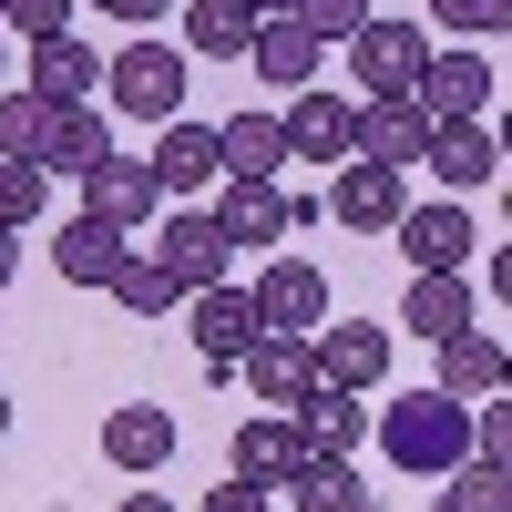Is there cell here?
Listing matches in <instances>:
<instances>
[{"mask_svg": "<svg viewBox=\"0 0 512 512\" xmlns=\"http://www.w3.org/2000/svg\"><path fill=\"white\" fill-rule=\"evenodd\" d=\"M369 441L390 451L400 472L441 482L451 461H472V400H451V390H390V410L369 420Z\"/></svg>", "mask_w": 512, "mask_h": 512, "instance_id": "cell-1", "label": "cell"}, {"mask_svg": "<svg viewBox=\"0 0 512 512\" xmlns=\"http://www.w3.org/2000/svg\"><path fill=\"white\" fill-rule=\"evenodd\" d=\"M103 93H113L123 123H175V113H185V52H175V41H154V31H134V41L103 62Z\"/></svg>", "mask_w": 512, "mask_h": 512, "instance_id": "cell-2", "label": "cell"}, {"mask_svg": "<svg viewBox=\"0 0 512 512\" xmlns=\"http://www.w3.org/2000/svg\"><path fill=\"white\" fill-rule=\"evenodd\" d=\"M216 185H226V195L205 205V216H216L226 246H287L297 226L318 216V195H287L277 175H216Z\"/></svg>", "mask_w": 512, "mask_h": 512, "instance_id": "cell-3", "label": "cell"}, {"mask_svg": "<svg viewBox=\"0 0 512 512\" xmlns=\"http://www.w3.org/2000/svg\"><path fill=\"white\" fill-rule=\"evenodd\" d=\"M420 62H431L420 21H390V11H369V21L349 31V82H359L369 103H400L410 82H420Z\"/></svg>", "mask_w": 512, "mask_h": 512, "instance_id": "cell-4", "label": "cell"}, {"mask_svg": "<svg viewBox=\"0 0 512 512\" xmlns=\"http://www.w3.org/2000/svg\"><path fill=\"white\" fill-rule=\"evenodd\" d=\"M492 93H502V72L482 62V41H461V52H431V62H420V82H410V103L431 113V123H482V113H492Z\"/></svg>", "mask_w": 512, "mask_h": 512, "instance_id": "cell-5", "label": "cell"}, {"mask_svg": "<svg viewBox=\"0 0 512 512\" xmlns=\"http://www.w3.org/2000/svg\"><path fill=\"white\" fill-rule=\"evenodd\" d=\"M390 338L400 328H379V318H318V338H308V359H318V379L328 390H379L390 379Z\"/></svg>", "mask_w": 512, "mask_h": 512, "instance_id": "cell-6", "label": "cell"}, {"mask_svg": "<svg viewBox=\"0 0 512 512\" xmlns=\"http://www.w3.org/2000/svg\"><path fill=\"white\" fill-rule=\"evenodd\" d=\"M277 134H287V164H349L359 154V103L328 93V82H308V93L277 113Z\"/></svg>", "mask_w": 512, "mask_h": 512, "instance_id": "cell-7", "label": "cell"}, {"mask_svg": "<svg viewBox=\"0 0 512 512\" xmlns=\"http://www.w3.org/2000/svg\"><path fill=\"white\" fill-rule=\"evenodd\" d=\"M185 328H195V359L216 369V379L256 349V338H267V328H256V297L226 287V277H216V287H185Z\"/></svg>", "mask_w": 512, "mask_h": 512, "instance_id": "cell-8", "label": "cell"}, {"mask_svg": "<svg viewBox=\"0 0 512 512\" xmlns=\"http://www.w3.org/2000/svg\"><path fill=\"white\" fill-rule=\"evenodd\" d=\"M246 297H256V328L267 338H318V318H328V277L308 267V256H267V277H256Z\"/></svg>", "mask_w": 512, "mask_h": 512, "instance_id": "cell-9", "label": "cell"}, {"mask_svg": "<svg viewBox=\"0 0 512 512\" xmlns=\"http://www.w3.org/2000/svg\"><path fill=\"white\" fill-rule=\"evenodd\" d=\"M82 216H103V226H123V236H144V226L164 216L154 164H134V154H103L93 175H82Z\"/></svg>", "mask_w": 512, "mask_h": 512, "instance_id": "cell-10", "label": "cell"}, {"mask_svg": "<svg viewBox=\"0 0 512 512\" xmlns=\"http://www.w3.org/2000/svg\"><path fill=\"white\" fill-rule=\"evenodd\" d=\"M400 205H410V175H390V164H359V154L338 164V185H328V216L359 226V236H390Z\"/></svg>", "mask_w": 512, "mask_h": 512, "instance_id": "cell-11", "label": "cell"}, {"mask_svg": "<svg viewBox=\"0 0 512 512\" xmlns=\"http://www.w3.org/2000/svg\"><path fill=\"white\" fill-rule=\"evenodd\" d=\"M431 349H441V379H431V390H451V400H492L502 390V379H512V349H502V328H451V338H431Z\"/></svg>", "mask_w": 512, "mask_h": 512, "instance_id": "cell-12", "label": "cell"}, {"mask_svg": "<svg viewBox=\"0 0 512 512\" xmlns=\"http://www.w3.org/2000/svg\"><path fill=\"white\" fill-rule=\"evenodd\" d=\"M103 461H113V472H134V482H154L164 461H175V410H154V400H123V410L103 420Z\"/></svg>", "mask_w": 512, "mask_h": 512, "instance_id": "cell-13", "label": "cell"}, {"mask_svg": "<svg viewBox=\"0 0 512 512\" xmlns=\"http://www.w3.org/2000/svg\"><path fill=\"white\" fill-rule=\"evenodd\" d=\"M144 164H154L164 195H205V185L226 175V164H216V123H185V113L154 123V154H144Z\"/></svg>", "mask_w": 512, "mask_h": 512, "instance_id": "cell-14", "label": "cell"}, {"mask_svg": "<svg viewBox=\"0 0 512 512\" xmlns=\"http://www.w3.org/2000/svg\"><path fill=\"white\" fill-rule=\"evenodd\" d=\"M246 62L267 72L277 93H308V82L328 72V41H318L308 21H287V11H277V21H256V41H246Z\"/></svg>", "mask_w": 512, "mask_h": 512, "instance_id": "cell-15", "label": "cell"}, {"mask_svg": "<svg viewBox=\"0 0 512 512\" xmlns=\"http://www.w3.org/2000/svg\"><path fill=\"white\" fill-rule=\"evenodd\" d=\"M420 154H431V113H420L410 93H400V103H359V164H390V175H410Z\"/></svg>", "mask_w": 512, "mask_h": 512, "instance_id": "cell-16", "label": "cell"}, {"mask_svg": "<svg viewBox=\"0 0 512 512\" xmlns=\"http://www.w3.org/2000/svg\"><path fill=\"white\" fill-rule=\"evenodd\" d=\"M154 256L175 267V287H216L236 246L216 236V216H195V205H185V216H154Z\"/></svg>", "mask_w": 512, "mask_h": 512, "instance_id": "cell-17", "label": "cell"}, {"mask_svg": "<svg viewBox=\"0 0 512 512\" xmlns=\"http://www.w3.org/2000/svg\"><path fill=\"white\" fill-rule=\"evenodd\" d=\"M31 93L41 103H93L103 93V52H93V41H72V31H52V41H31Z\"/></svg>", "mask_w": 512, "mask_h": 512, "instance_id": "cell-18", "label": "cell"}, {"mask_svg": "<svg viewBox=\"0 0 512 512\" xmlns=\"http://www.w3.org/2000/svg\"><path fill=\"white\" fill-rule=\"evenodd\" d=\"M400 256H410V277L420 267H461L472 256V205H400Z\"/></svg>", "mask_w": 512, "mask_h": 512, "instance_id": "cell-19", "label": "cell"}, {"mask_svg": "<svg viewBox=\"0 0 512 512\" xmlns=\"http://www.w3.org/2000/svg\"><path fill=\"white\" fill-rule=\"evenodd\" d=\"M236 369H246V390L267 400V410H297V400L318 390V359H308V338H256V349H246Z\"/></svg>", "mask_w": 512, "mask_h": 512, "instance_id": "cell-20", "label": "cell"}, {"mask_svg": "<svg viewBox=\"0 0 512 512\" xmlns=\"http://www.w3.org/2000/svg\"><path fill=\"white\" fill-rule=\"evenodd\" d=\"M431 175L451 185V195H472V185H492L502 175V144H492V123H431Z\"/></svg>", "mask_w": 512, "mask_h": 512, "instance_id": "cell-21", "label": "cell"}, {"mask_svg": "<svg viewBox=\"0 0 512 512\" xmlns=\"http://www.w3.org/2000/svg\"><path fill=\"white\" fill-rule=\"evenodd\" d=\"M400 328H410V338H451V328H472V277H461V267H420L410 297H400Z\"/></svg>", "mask_w": 512, "mask_h": 512, "instance_id": "cell-22", "label": "cell"}, {"mask_svg": "<svg viewBox=\"0 0 512 512\" xmlns=\"http://www.w3.org/2000/svg\"><path fill=\"white\" fill-rule=\"evenodd\" d=\"M297 451H308V441H297V420H287V410H256L246 431H236V451H226V472H246V482L277 492V482L297 472Z\"/></svg>", "mask_w": 512, "mask_h": 512, "instance_id": "cell-23", "label": "cell"}, {"mask_svg": "<svg viewBox=\"0 0 512 512\" xmlns=\"http://www.w3.org/2000/svg\"><path fill=\"white\" fill-rule=\"evenodd\" d=\"M287 420H297V441H308V451H338V461H349V451L369 441V410H359V390H328V379H318V390L297 400Z\"/></svg>", "mask_w": 512, "mask_h": 512, "instance_id": "cell-24", "label": "cell"}, {"mask_svg": "<svg viewBox=\"0 0 512 512\" xmlns=\"http://www.w3.org/2000/svg\"><path fill=\"white\" fill-rule=\"evenodd\" d=\"M103 297L123 318H164V308H185V287H175V267H164L154 246H123V267L103 277Z\"/></svg>", "mask_w": 512, "mask_h": 512, "instance_id": "cell-25", "label": "cell"}, {"mask_svg": "<svg viewBox=\"0 0 512 512\" xmlns=\"http://www.w3.org/2000/svg\"><path fill=\"white\" fill-rule=\"evenodd\" d=\"M123 246H134L123 226H103V216H72V226H62V246H52V267H62V287H103V277L123 267Z\"/></svg>", "mask_w": 512, "mask_h": 512, "instance_id": "cell-26", "label": "cell"}, {"mask_svg": "<svg viewBox=\"0 0 512 512\" xmlns=\"http://www.w3.org/2000/svg\"><path fill=\"white\" fill-rule=\"evenodd\" d=\"M103 154H113V123L93 103H62L52 113V144H41V175H93Z\"/></svg>", "mask_w": 512, "mask_h": 512, "instance_id": "cell-27", "label": "cell"}, {"mask_svg": "<svg viewBox=\"0 0 512 512\" xmlns=\"http://www.w3.org/2000/svg\"><path fill=\"white\" fill-rule=\"evenodd\" d=\"M175 11H185V52L246 62V41H256V11H246V0H175Z\"/></svg>", "mask_w": 512, "mask_h": 512, "instance_id": "cell-28", "label": "cell"}, {"mask_svg": "<svg viewBox=\"0 0 512 512\" xmlns=\"http://www.w3.org/2000/svg\"><path fill=\"white\" fill-rule=\"evenodd\" d=\"M216 164H226V175H277V164H287L277 113H226L216 123Z\"/></svg>", "mask_w": 512, "mask_h": 512, "instance_id": "cell-29", "label": "cell"}, {"mask_svg": "<svg viewBox=\"0 0 512 512\" xmlns=\"http://www.w3.org/2000/svg\"><path fill=\"white\" fill-rule=\"evenodd\" d=\"M277 502H297V512H349L359 502V472L338 451H297V472L277 482Z\"/></svg>", "mask_w": 512, "mask_h": 512, "instance_id": "cell-30", "label": "cell"}, {"mask_svg": "<svg viewBox=\"0 0 512 512\" xmlns=\"http://www.w3.org/2000/svg\"><path fill=\"white\" fill-rule=\"evenodd\" d=\"M52 113H62V103H41L31 82H21V93H0V154H11V164H41V144H52Z\"/></svg>", "mask_w": 512, "mask_h": 512, "instance_id": "cell-31", "label": "cell"}, {"mask_svg": "<svg viewBox=\"0 0 512 512\" xmlns=\"http://www.w3.org/2000/svg\"><path fill=\"white\" fill-rule=\"evenodd\" d=\"M451 492H441V512H512V472H502V461H451V472H441Z\"/></svg>", "mask_w": 512, "mask_h": 512, "instance_id": "cell-32", "label": "cell"}, {"mask_svg": "<svg viewBox=\"0 0 512 512\" xmlns=\"http://www.w3.org/2000/svg\"><path fill=\"white\" fill-rule=\"evenodd\" d=\"M41 216H52V175H41V164H11V154H0V226H41Z\"/></svg>", "mask_w": 512, "mask_h": 512, "instance_id": "cell-33", "label": "cell"}, {"mask_svg": "<svg viewBox=\"0 0 512 512\" xmlns=\"http://www.w3.org/2000/svg\"><path fill=\"white\" fill-rule=\"evenodd\" d=\"M431 21L461 31V41H492V31L512 21V0H431Z\"/></svg>", "mask_w": 512, "mask_h": 512, "instance_id": "cell-34", "label": "cell"}, {"mask_svg": "<svg viewBox=\"0 0 512 512\" xmlns=\"http://www.w3.org/2000/svg\"><path fill=\"white\" fill-rule=\"evenodd\" d=\"M72 11H82V0H0V21H11L21 41H52V31H72Z\"/></svg>", "mask_w": 512, "mask_h": 512, "instance_id": "cell-35", "label": "cell"}, {"mask_svg": "<svg viewBox=\"0 0 512 512\" xmlns=\"http://www.w3.org/2000/svg\"><path fill=\"white\" fill-rule=\"evenodd\" d=\"M369 11H379V0H297V11H287V21H308L318 41H349V31H359Z\"/></svg>", "mask_w": 512, "mask_h": 512, "instance_id": "cell-36", "label": "cell"}, {"mask_svg": "<svg viewBox=\"0 0 512 512\" xmlns=\"http://www.w3.org/2000/svg\"><path fill=\"white\" fill-rule=\"evenodd\" d=\"M195 512H277V492H267V482H246V472H226V482L205 492Z\"/></svg>", "mask_w": 512, "mask_h": 512, "instance_id": "cell-37", "label": "cell"}, {"mask_svg": "<svg viewBox=\"0 0 512 512\" xmlns=\"http://www.w3.org/2000/svg\"><path fill=\"white\" fill-rule=\"evenodd\" d=\"M82 11H113V21H134V31H154L164 11H175V0H82Z\"/></svg>", "mask_w": 512, "mask_h": 512, "instance_id": "cell-38", "label": "cell"}, {"mask_svg": "<svg viewBox=\"0 0 512 512\" xmlns=\"http://www.w3.org/2000/svg\"><path fill=\"white\" fill-rule=\"evenodd\" d=\"M113 512H175V502H164V492H123Z\"/></svg>", "mask_w": 512, "mask_h": 512, "instance_id": "cell-39", "label": "cell"}, {"mask_svg": "<svg viewBox=\"0 0 512 512\" xmlns=\"http://www.w3.org/2000/svg\"><path fill=\"white\" fill-rule=\"evenodd\" d=\"M11 267H21V256H11V226H0V287H11Z\"/></svg>", "mask_w": 512, "mask_h": 512, "instance_id": "cell-40", "label": "cell"}, {"mask_svg": "<svg viewBox=\"0 0 512 512\" xmlns=\"http://www.w3.org/2000/svg\"><path fill=\"white\" fill-rule=\"evenodd\" d=\"M246 11H256V21H277V11H297V0H246Z\"/></svg>", "mask_w": 512, "mask_h": 512, "instance_id": "cell-41", "label": "cell"}, {"mask_svg": "<svg viewBox=\"0 0 512 512\" xmlns=\"http://www.w3.org/2000/svg\"><path fill=\"white\" fill-rule=\"evenodd\" d=\"M349 512H390V502H379V492H359V502H349Z\"/></svg>", "mask_w": 512, "mask_h": 512, "instance_id": "cell-42", "label": "cell"}, {"mask_svg": "<svg viewBox=\"0 0 512 512\" xmlns=\"http://www.w3.org/2000/svg\"><path fill=\"white\" fill-rule=\"evenodd\" d=\"M0 441H11V390H0Z\"/></svg>", "mask_w": 512, "mask_h": 512, "instance_id": "cell-43", "label": "cell"}]
</instances>
